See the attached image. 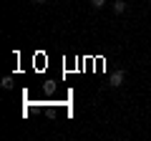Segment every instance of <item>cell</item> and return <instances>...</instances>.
<instances>
[{"instance_id": "obj_4", "label": "cell", "mask_w": 151, "mask_h": 141, "mask_svg": "<svg viewBox=\"0 0 151 141\" xmlns=\"http://www.w3.org/2000/svg\"><path fill=\"white\" fill-rule=\"evenodd\" d=\"M91 5L98 10V8H103V5H106V0H91Z\"/></svg>"}, {"instance_id": "obj_3", "label": "cell", "mask_w": 151, "mask_h": 141, "mask_svg": "<svg viewBox=\"0 0 151 141\" xmlns=\"http://www.w3.org/2000/svg\"><path fill=\"white\" fill-rule=\"evenodd\" d=\"M13 86H15V83H13V76H5V78H3V88H5V91H10Z\"/></svg>"}, {"instance_id": "obj_5", "label": "cell", "mask_w": 151, "mask_h": 141, "mask_svg": "<svg viewBox=\"0 0 151 141\" xmlns=\"http://www.w3.org/2000/svg\"><path fill=\"white\" fill-rule=\"evenodd\" d=\"M33 3H38V5H43V3H48V0H33Z\"/></svg>"}, {"instance_id": "obj_2", "label": "cell", "mask_w": 151, "mask_h": 141, "mask_svg": "<svg viewBox=\"0 0 151 141\" xmlns=\"http://www.w3.org/2000/svg\"><path fill=\"white\" fill-rule=\"evenodd\" d=\"M111 5H113V13H116V15H121V13H126V8H129V5H126V0H113Z\"/></svg>"}, {"instance_id": "obj_1", "label": "cell", "mask_w": 151, "mask_h": 141, "mask_svg": "<svg viewBox=\"0 0 151 141\" xmlns=\"http://www.w3.org/2000/svg\"><path fill=\"white\" fill-rule=\"evenodd\" d=\"M124 78H126V70H124V68H119L116 73H111V78H108V86H111V88L124 86Z\"/></svg>"}]
</instances>
